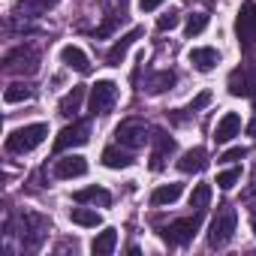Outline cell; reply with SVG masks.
I'll return each mask as SVG.
<instances>
[{
  "instance_id": "34",
  "label": "cell",
  "mask_w": 256,
  "mask_h": 256,
  "mask_svg": "<svg viewBox=\"0 0 256 256\" xmlns=\"http://www.w3.org/2000/svg\"><path fill=\"white\" fill-rule=\"evenodd\" d=\"M247 136H256V118H253V120L247 124Z\"/></svg>"
},
{
  "instance_id": "16",
  "label": "cell",
  "mask_w": 256,
  "mask_h": 256,
  "mask_svg": "<svg viewBox=\"0 0 256 256\" xmlns=\"http://www.w3.org/2000/svg\"><path fill=\"white\" fill-rule=\"evenodd\" d=\"M208 166V154H205V148H190L181 160H178V169L184 172V175H190V172H202Z\"/></svg>"
},
{
  "instance_id": "26",
  "label": "cell",
  "mask_w": 256,
  "mask_h": 256,
  "mask_svg": "<svg viewBox=\"0 0 256 256\" xmlns=\"http://www.w3.org/2000/svg\"><path fill=\"white\" fill-rule=\"evenodd\" d=\"M54 4H58V0H18V10H22L24 16H40V12L52 10Z\"/></svg>"
},
{
  "instance_id": "4",
  "label": "cell",
  "mask_w": 256,
  "mask_h": 256,
  "mask_svg": "<svg viewBox=\"0 0 256 256\" xmlns=\"http://www.w3.org/2000/svg\"><path fill=\"white\" fill-rule=\"evenodd\" d=\"M235 34H238V42H241V48H244V52L256 46V4H253V0H247V4L238 10Z\"/></svg>"
},
{
  "instance_id": "30",
  "label": "cell",
  "mask_w": 256,
  "mask_h": 256,
  "mask_svg": "<svg viewBox=\"0 0 256 256\" xmlns=\"http://www.w3.org/2000/svg\"><path fill=\"white\" fill-rule=\"evenodd\" d=\"M114 28H118V16H108V18H106V22L96 28V34H94V36H96V40H106V36H108Z\"/></svg>"
},
{
  "instance_id": "19",
  "label": "cell",
  "mask_w": 256,
  "mask_h": 256,
  "mask_svg": "<svg viewBox=\"0 0 256 256\" xmlns=\"http://www.w3.org/2000/svg\"><path fill=\"white\" fill-rule=\"evenodd\" d=\"M184 193V184H163L151 193V205H172Z\"/></svg>"
},
{
  "instance_id": "24",
  "label": "cell",
  "mask_w": 256,
  "mask_h": 256,
  "mask_svg": "<svg viewBox=\"0 0 256 256\" xmlns=\"http://www.w3.org/2000/svg\"><path fill=\"white\" fill-rule=\"evenodd\" d=\"M211 202V184H196L193 193H190V208L193 211H205Z\"/></svg>"
},
{
  "instance_id": "5",
  "label": "cell",
  "mask_w": 256,
  "mask_h": 256,
  "mask_svg": "<svg viewBox=\"0 0 256 256\" xmlns=\"http://www.w3.org/2000/svg\"><path fill=\"white\" fill-rule=\"evenodd\" d=\"M4 66H6L10 72H28V76H34V72L40 70V54H36L34 48H28V46H18V48L6 52Z\"/></svg>"
},
{
  "instance_id": "29",
  "label": "cell",
  "mask_w": 256,
  "mask_h": 256,
  "mask_svg": "<svg viewBox=\"0 0 256 256\" xmlns=\"http://www.w3.org/2000/svg\"><path fill=\"white\" fill-rule=\"evenodd\" d=\"M175 24H178V12H175V10H169L166 16L157 18V30H172Z\"/></svg>"
},
{
  "instance_id": "31",
  "label": "cell",
  "mask_w": 256,
  "mask_h": 256,
  "mask_svg": "<svg viewBox=\"0 0 256 256\" xmlns=\"http://www.w3.org/2000/svg\"><path fill=\"white\" fill-rule=\"evenodd\" d=\"M208 102H211V90H202V94H199V96L187 106V112H190V114H196V112H199V108H205Z\"/></svg>"
},
{
  "instance_id": "27",
  "label": "cell",
  "mask_w": 256,
  "mask_h": 256,
  "mask_svg": "<svg viewBox=\"0 0 256 256\" xmlns=\"http://www.w3.org/2000/svg\"><path fill=\"white\" fill-rule=\"evenodd\" d=\"M238 181H241V166H232V169H226V172L217 175V187L220 190H232Z\"/></svg>"
},
{
  "instance_id": "18",
  "label": "cell",
  "mask_w": 256,
  "mask_h": 256,
  "mask_svg": "<svg viewBox=\"0 0 256 256\" xmlns=\"http://www.w3.org/2000/svg\"><path fill=\"white\" fill-rule=\"evenodd\" d=\"M114 244H118V229H102L96 238H94V244H90V250L96 253V256H108L112 250H114Z\"/></svg>"
},
{
  "instance_id": "14",
  "label": "cell",
  "mask_w": 256,
  "mask_h": 256,
  "mask_svg": "<svg viewBox=\"0 0 256 256\" xmlns=\"http://www.w3.org/2000/svg\"><path fill=\"white\" fill-rule=\"evenodd\" d=\"M190 64H193L196 70H202V72H208V70H214V66L220 64V52H217V48H211V46H202V48H193V52H190Z\"/></svg>"
},
{
  "instance_id": "33",
  "label": "cell",
  "mask_w": 256,
  "mask_h": 256,
  "mask_svg": "<svg viewBox=\"0 0 256 256\" xmlns=\"http://www.w3.org/2000/svg\"><path fill=\"white\" fill-rule=\"evenodd\" d=\"M160 4H163V0H139V10H142V12H154Z\"/></svg>"
},
{
  "instance_id": "36",
  "label": "cell",
  "mask_w": 256,
  "mask_h": 256,
  "mask_svg": "<svg viewBox=\"0 0 256 256\" xmlns=\"http://www.w3.org/2000/svg\"><path fill=\"white\" fill-rule=\"evenodd\" d=\"M120 4H124V0H120Z\"/></svg>"
},
{
  "instance_id": "6",
  "label": "cell",
  "mask_w": 256,
  "mask_h": 256,
  "mask_svg": "<svg viewBox=\"0 0 256 256\" xmlns=\"http://www.w3.org/2000/svg\"><path fill=\"white\" fill-rule=\"evenodd\" d=\"M118 100V84L114 82H96L90 88V114H108Z\"/></svg>"
},
{
  "instance_id": "7",
  "label": "cell",
  "mask_w": 256,
  "mask_h": 256,
  "mask_svg": "<svg viewBox=\"0 0 256 256\" xmlns=\"http://www.w3.org/2000/svg\"><path fill=\"white\" fill-rule=\"evenodd\" d=\"M88 133H90V124L88 120H72L70 126H64V130L58 133L54 139V154L66 151V148H76V145H84L88 142Z\"/></svg>"
},
{
  "instance_id": "12",
  "label": "cell",
  "mask_w": 256,
  "mask_h": 256,
  "mask_svg": "<svg viewBox=\"0 0 256 256\" xmlns=\"http://www.w3.org/2000/svg\"><path fill=\"white\" fill-rule=\"evenodd\" d=\"M84 172H88V160L78 154H70L54 163V178H82Z\"/></svg>"
},
{
  "instance_id": "3",
  "label": "cell",
  "mask_w": 256,
  "mask_h": 256,
  "mask_svg": "<svg viewBox=\"0 0 256 256\" xmlns=\"http://www.w3.org/2000/svg\"><path fill=\"white\" fill-rule=\"evenodd\" d=\"M199 226H202V211H196L193 217H181V220H172L160 235H163V241L166 244H172V247H181V244H187V241H193V235L199 232Z\"/></svg>"
},
{
  "instance_id": "13",
  "label": "cell",
  "mask_w": 256,
  "mask_h": 256,
  "mask_svg": "<svg viewBox=\"0 0 256 256\" xmlns=\"http://www.w3.org/2000/svg\"><path fill=\"white\" fill-rule=\"evenodd\" d=\"M139 36H142V28H133L130 34H124V36H120V40H118V42L112 46V52L106 54V64H108V66H120L124 54L130 52V46H133V42H136Z\"/></svg>"
},
{
  "instance_id": "15",
  "label": "cell",
  "mask_w": 256,
  "mask_h": 256,
  "mask_svg": "<svg viewBox=\"0 0 256 256\" xmlns=\"http://www.w3.org/2000/svg\"><path fill=\"white\" fill-rule=\"evenodd\" d=\"M60 60L70 66V70H76V72H90V60H88V54L78 48V46H66L64 52H60Z\"/></svg>"
},
{
  "instance_id": "35",
  "label": "cell",
  "mask_w": 256,
  "mask_h": 256,
  "mask_svg": "<svg viewBox=\"0 0 256 256\" xmlns=\"http://www.w3.org/2000/svg\"><path fill=\"white\" fill-rule=\"evenodd\" d=\"M250 223H253V235H256V211L250 214Z\"/></svg>"
},
{
  "instance_id": "10",
  "label": "cell",
  "mask_w": 256,
  "mask_h": 256,
  "mask_svg": "<svg viewBox=\"0 0 256 256\" xmlns=\"http://www.w3.org/2000/svg\"><path fill=\"white\" fill-rule=\"evenodd\" d=\"M151 139H154V145H157V148H154V154H151V169H154V172H160V169L166 166V157L175 151V139H172L169 133H163V130H154V136H151Z\"/></svg>"
},
{
  "instance_id": "2",
  "label": "cell",
  "mask_w": 256,
  "mask_h": 256,
  "mask_svg": "<svg viewBox=\"0 0 256 256\" xmlns=\"http://www.w3.org/2000/svg\"><path fill=\"white\" fill-rule=\"evenodd\" d=\"M235 223H238V214L232 205H220L211 226H208V244L211 247H226L235 235Z\"/></svg>"
},
{
  "instance_id": "1",
  "label": "cell",
  "mask_w": 256,
  "mask_h": 256,
  "mask_svg": "<svg viewBox=\"0 0 256 256\" xmlns=\"http://www.w3.org/2000/svg\"><path fill=\"white\" fill-rule=\"evenodd\" d=\"M48 136V126L46 124H30V126H18L6 136V151L10 154H28L36 145H42Z\"/></svg>"
},
{
  "instance_id": "22",
  "label": "cell",
  "mask_w": 256,
  "mask_h": 256,
  "mask_svg": "<svg viewBox=\"0 0 256 256\" xmlns=\"http://www.w3.org/2000/svg\"><path fill=\"white\" fill-rule=\"evenodd\" d=\"M175 82H178V78H175V72H169V70H163V72H154V76L148 78V84H145V88H148L151 94H163V90H169V88H175Z\"/></svg>"
},
{
  "instance_id": "17",
  "label": "cell",
  "mask_w": 256,
  "mask_h": 256,
  "mask_svg": "<svg viewBox=\"0 0 256 256\" xmlns=\"http://www.w3.org/2000/svg\"><path fill=\"white\" fill-rule=\"evenodd\" d=\"M82 100H84V84H76L64 100H60V106H58V112L64 114V118H72L76 112H78V106H82Z\"/></svg>"
},
{
  "instance_id": "25",
  "label": "cell",
  "mask_w": 256,
  "mask_h": 256,
  "mask_svg": "<svg viewBox=\"0 0 256 256\" xmlns=\"http://www.w3.org/2000/svg\"><path fill=\"white\" fill-rule=\"evenodd\" d=\"M70 217H72V223H76V226H100V220H102L94 208H72V214H70Z\"/></svg>"
},
{
  "instance_id": "32",
  "label": "cell",
  "mask_w": 256,
  "mask_h": 256,
  "mask_svg": "<svg viewBox=\"0 0 256 256\" xmlns=\"http://www.w3.org/2000/svg\"><path fill=\"white\" fill-rule=\"evenodd\" d=\"M244 154H247V148H241V145H238V148H229V151L220 157V163H235V160H241Z\"/></svg>"
},
{
  "instance_id": "9",
  "label": "cell",
  "mask_w": 256,
  "mask_h": 256,
  "mask_svg": "<svg viewBox=\"0 0 256 256\" xmlns=\"http://www.w3.org/2000/svg\"><path fill=\"white\" fill-rule=\"evenodd\" d=\"M229 94L232 96H250V100H256V70L238 66L229 76Z\"/></svg>"
},
{
  "instance_id": "8",
  "label": "cell",
  "mask_w": 256,
  "mask_h": 256,
  "mask_svg": "<svg viewBox=\"0 0 256 256\" xmlns=\"http://www.w3.org/2000/svg\"><path fill=\"white\" fill-rule=\"evenodd\" d=\"M114 136H118V145H124V148H142L151 139L148 136V126L142 120H124L114 130Z\"/></svg>"
},
{
  "instance_id": "11",
  "label": "cell",
  "mask_w": 256,
  "mask_h": 256,
  "mask_svg": "<svg viewBox=\"0 0 256 256\" xmlns=\"http://www.w3.org/2000/svg\"><path fill=\"white\" fill-rule=\"evenodd\" d=\"M238 130H241V118L235 112H226L214 126V142L226 145V142H232V136H238Z\"/></svg>"
},
{
  "instance_id": "28",
  "label": "cell",
  "mask_w": 256,
  "mask_h": 256,
  "mask_svg": "<svg viewBox=\"0 0 256 256\" xmlns=\"http://www.w3.org/2000/svg\"><path fill=\"white\" fill-rule=\"evenodd\" d=\"M205 28H208V16H205V12H193V16L187 18V28H184V30H187V36H199Z\"/></svg>"
},
{
  "instance_id": "21",
  "label": "cell",
  "mask_w": 256,
  "mask_h": 256,
  "mask_svg": "<svg viewBox=\"0 0 256 256\" xmlns=\"http://www.w3.org/2000/svg\"><path fill=\"white\" fill-rule=\"evenodd\" d=\"M72 199L76 202H100V205H108L112 202V193L102 190V187H84V190H76Z\"/></svg>"
},
{
  "instance_id": "20",
  "label": "cell",
  "mask_w": 256,
  "mask_h": 256,
  "mask_svg": "<svg viewBox=\"0 0 256 256\" xmlns=\"http://www.w3.org/2000/svg\"><path fill=\"white\" fill-rule=\"evenodd\" d=\"M102 163H106L108 169H126V166H133V157H130V151L106 148V151H102Z\"/></svg>"
},
{
  "instance_id": "23",
  "label": "cell",
  "mask_w": 256,
  "mask_h": 256,
  "mask_svg": "<svg viewBox=\"0 0 256 256\" xmlns=\"http://www.w3.org/2000/svg\"><path fill=\"white\" fill-rule=\"evenodd\" d=\"M4 100L6 102H24V100H34V88L24 84V82H16L4 90Z\"/></svg>"
}]
</instances>
